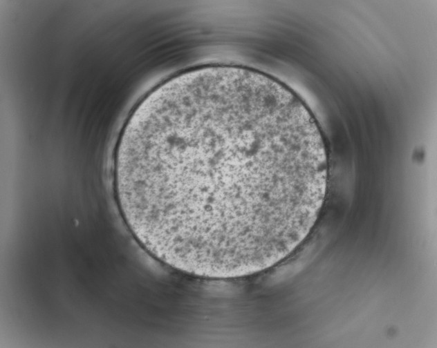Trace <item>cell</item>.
Returning <instances> with one entry per match:
<instances>
[{
	"label": "cell",
	"mask_w": 437,
	"mask_h": 348,
	"mask_svg": "<svg viewBox=\"0 0 437 348\" xmlns=\"http://www.w3.org/2000/svg\"><path fill=\"white\" fill-rule=\"evenodd\" d=\"M319 127L266 75L203 68L151 91L120 137L114 186L138 243L160 262L213 279L248 276L288 256L326 193Z\"/></svg>",
	"instance_id": "obj_1"
}]
</instances>
